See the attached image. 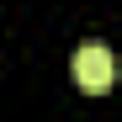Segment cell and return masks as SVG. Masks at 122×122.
Segmentation results:
<instances>
[{"label": "cell", "instance_id": "cell-1", "mask_svg": "<svg viewBox=\"0 0 122 122\" xmlns=\"http://www.w3.org/2000/svg\"><path fill=\"white\" fill-rule=\"evenodd\" d=\"M112 80H117V58H112L106 43H85V48L74 53V85L80 90L101 96V90H112Z\"/></svg>", "mask_w": 122, "mask_h": 122}]
</instances>
